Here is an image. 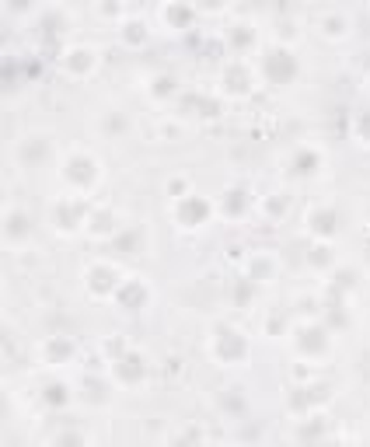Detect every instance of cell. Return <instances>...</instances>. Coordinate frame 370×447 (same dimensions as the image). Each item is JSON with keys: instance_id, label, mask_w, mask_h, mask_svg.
<instances>
[{"instance_id": "836d02e7", "label": "cell", "mask_w": 370, "mask_h": 447, "mask_svg": "<svg viewBox=\"0 0 370 447\" xmlns=\"http://www.w3.org/2000/svg\"><path fill=\"white\" fill-rule=\"evenodd\" d=\"M175 447H199V437H196V434L189 430L185 437H179V441H175Z\"/></svg>"}, {"instance_id": "8fae6325", "label": "cell", "mask_w": 370, "mask_h": 447, "mask_svg": "<svg viewBox=\"0 0 370 447\" xmlns=\"http://www.w3.org/2000/svg\"><path fill=\"white\" fill-rule=\"evenodd\" d=\"M224 91L227 94H248L252 91V77H248V70L241 63H234V67L224 70Z\"/></svg>"}, {"instance_id": "603a6c76", "label": "cell", "mask_w": 370, "mask_h": 447, "mask_svg": "<svg viewBox=\"0 0 370 447\" xmlns=\"http://www.w3.org/2000/svg\"><path fill=\"white\" fill-rule=\"evenodd\" d=\"M88 224H91V231H98V234H108V231L115 227V217H112L108 210H91Z\"/></svg>"}, {"instance_id": "1f68e13d", "label": "cell", "mask_w": 370, "mask_h": 447, "mask_svg": "<svg viewBox=\"0 0 370 447\" xmlns=\"http://www.w3.org/2000/svg\"><path fill=\"white\" fill-rule=\"evenodd\" d=\"M185 189H189L185 179H172V182H168V192H172L175 199H185Z\"/></svg>"}, {"instance_id": "7c38bea8", "label": "cell", "mask_w": 370, "mask_h": 447, "mask_svg": "<svg viewBox=\"0 0 370 447\" xmlns=\"http://www.w3.org/2000/svg\"><path fill=\"white\" fill-rule=\"evenodd\" d=\"M42 353H46L49 363H67V360L74 357V343H70L67 336H53V339H46Z\"/></svg>"}, {"instance_id": "9c48e42d", "label": "cell", "mask_w": 370, "mask_h": 447, "mask_svg": "<svg viewBox=\"0 0 370 447\" xmlns=\"http://www.w3.org/2000/svg\"><path fill=\"white\" fill-rule=\"evenodd\" d=\"M182 108L192 115H203V119H217L220 115V101L217 98H206V94H185Z\"/></svg>"}, {"instance_id": "d4e9b609", "label": "cell", "mask_w": 370, "mask_h": 447, "mask_svg": "<svg viewBox=\"0 0 370 447\" xmlns=\"http://www.w3.org/2000/svg\"><path fill=\"white\" fill-rule=\"evenodd\" d=\"M122 39L136 46V42H143V39H147V28H143L140 21H129V25H122Z\"/></svg>"}, {"instance_id": "277c9868", "label": "cell", "mask_w": 370, "mask_h": 447, "mask_svg": "<svg viewBox=\"0 0 370 447\" xmlns=\"http://www.w3.org/2000/svg\"><path fill=\"white\" fill-rule=\"evenodd\" d=\"M63 179L74 182V185H81V189H88V185L98 179V161L88 158V154H74V158H67V165H63Z\"/></svg>"}, {"instance_id": "ac0fdd59", "label": "cell", "mask_w": 370, "mask_h": 447, "mask_svg": "<svg viewBox=\"0 0 370 447\" xmlns=\"http://www.w3.org/2000/svg\"><path fill=\"white\" fill-rule=\"evenodd\" d=\"M46 154H49V140H46V137H32V140L21 147V161H25V165L46 161Z\"/></svg>"}, {"instance_id": "d6986e66", "label": "cell", "mask_w": 370, "mask_h": 447, "mask_svg": "<svg viewBox=\"0 0 370 447\" xmlns=\"http://www.w3.org/2000/svg\"><path fill=\"white\" fill-rule=\"evenodd\" d=\"M252 42H255V32H252V25H234V28L227 32V46H231L234 53L248 49Z\"/></svg>"}, {"instance_id": "e0dca14e", "label": "cell", "mask_w": 370, "mask_h": 447, "mask_svg": "<svg viewBox=\"0 0 370 447\" xmlns=\"http://www.w3.org/2000/svg\"><path fill=\"white\" fill-rule=\"evenodd\" d=\"M63 67H67L70 74H88V70L94 67V53H88V49H74V53L63 56Z\"/></svg>"}, {"instance_id": "4316f807", "label": "cell", "mask_w": 370, "mask_h": 447, "mask_svg": "<svg viewBox=\"0 0 370 447\" xmlns=\"http://www.w3.org/2000/svg\"><path fill=\"white\" fill-rule=\"evenodd\" d=\"M269 276H273V263L269 259H255L252 263V276L248 279H269Z\"/></svg>"}, {"instance_id": "5b68a950", "label": "cell", "mask_w": 370, "mask_h": 447, "mask_svg": "<svg viewBox=\"0 0 370 447\" xmlns=\"http://www.w3.org/2000/svg\"><path fill=\"white\" fill-rule=\"evenodd\" d=\"M147 297H151V290L143 279H122V287L115 290V301L122 311H140L147 304Z\"/></svg>"}, {"instance_id": "cb8c5ba5", "label": "cell", "mask_w": 370, "mask_h": 447, "mask_svg": "<svg viewBox=\"0 0 370 447\" xmlns=\"http://www.w3.org/2000/svg\"><path fill=\"white\" fill-rule=\"evenodd\" d=\"M321 28H325L328 35H343V32L350 28V21H346V14H325V18H321Z\"/></svg>"}, {"instance_id": "e575fe53", "label": "cell", "mask_w": 370, "mask_h": 447, "mask_svg": "<svg viewBox=\"0 0 370 447\" xmlns=\"http://www.w3.org/2000/svg\"><path fill=\"white\" fill-rule=\"evenodd\" d=\"M203 447H220V444H203Z\"/></svg>"}, {"instance_id": "8992f818", "label": "cell", "mask_w": 370, "mask_h": 447, "mask_svg": "<svg viewBox=\"0 0 370 447\" xmlns=\"http://www.w3.org/2000/svg\"><path fill=\"white\" fill-rule=\"evenodd\" d=\"M112 374L122 381V384H136L147 377V363L140 353H122L119 360H112Z\"/></svg>"}, {"instance_id": "7a4b0ae2", "label": "cell", "mask_w": 370, "mask_h": 447, "mask_svg": "<svg viewBox=\"0 0 370 447\" xmlns=\"http://www.w3.org/2000/svg\"><path fill=\"white\" fill-rule=\"evenodd\" d=\"M213 353H217V360H224V363H241V360L248 357V339L238 329H217Z\"/></svg>"}, {"instance_id": "ffe728a7", "label": "cell", "mask_w": 370, "mask_h": 447, "mask_svg": "<svg viewBox=\"0 0 370 447\" xmlns=\"http://www.w3.org/2000/svg\"><path fill=\"white\" fill-rule=\"evenodd\" d=\"M311 231L321 234V238L336 234V210H314L311 213Z\"/></svg>"}, {"instance_id": "f546056e", "label": "cell", "mask_w": 370, "mask_h": 447, "mask_svg": "<svg viewBox=\"0 0 370 447\" xmlns=\"http://www.w3.org/2000/svg\"><path fill=\"white\" fill-rule=\"evenodd\" d=\"M332 263V252L325 248V245H318L314 252H311V266H328Z\"/></svg>"}, {"instance_id": "484cf974", "label": "cell", "mask_w": 370, "mask_h": 447, "mask_svg": "<svg viewBox=\"0 0 370 447\" xmlns=\"http://www.w3.org/2000/svg\"><path fill=\"white\" fill-rule=\"evenodd\" d=\"M175 91H179V84H175L172 74H161V77L154 81V94H158V98H168V94H175Z\"/></svg>"}, {"instance_id": "7402d4cb", "label": "cell", "mask_w": 370, "mask_h": 447, "mask_svg": "<svg viewBox=\"0 0 370 447\" xmlns=\"http://www.w3.org/2000/svg\"><path fill=\"white\" fill-rule=\"evenodd\" d=\"M245 206H248V199H245L241 189H231V192L224 196V213H227V217H241Z\"/></svg>"}, {"instance_id": "6da1fadb", "label": "cell", "mask_w": 370, "mask_h": 447, "mask_svg": "<svg viewBox=\"0 0 370 447\" xmlns=\"http://www.w3.org/2000/svg\"><path fill=\"white\" fill-rule=\"evenodd\" d=\"M262 77H266L269 84H276V88L290 84V81L297 77V56H293L290 49H283V46L269 49V53L262 56Z\"/></svg>"}, {"instance_id": "f1b7e54d", "label": "cell", "mask_w": 370, "mask_h": 447, "mask_svg": "<svg viewBox=\"0 0 370 447\" xmlns=\"http://www.w3.org/2000/svg\"><path fill=\"white\" fill-rule=\"evenodd\" d=\"M53 447H84V437H81V434H60V437L53 441Z\"/></svg>"}, {"instance_id": "ba28073f", "label": "cell", "mask_w": 370, "mask_h": 447, "mask_svg": "<svg viewBox=\"0 0 370 447\" xmlns=\"http://www.w3.org/2000/svg\"><path fill=\"white\" fill-rule=\"evenodd\" d=\"M84 217H91L88 203H74V199L67 203V199H63V203L56 206V224H60V231H74Z\"/></svg>"}, {"instance_id": "4dcf8cb0", "label": "cell", "mask_w": 370, "mask_h": 447, "mask_svg": "<svg viewBox=\"0 0 370 447\" xmlns=\"http://www.w3.org/2000/svg\"><path fill=\"white\" fill-rule=\"evenodd\" d=\"M105 350H108V353H112V357H115V360L122 357V353H129V350H126V343H122V339H108V343H105Z\"/></svg>"}, {"instance_id": "5bb4252c", "label": "cell", "mask_w": 370, "mask_h": 447, "mask_svg": "<svg viewBox=\"0 0 370 447\" xmlns=\"http://www.w3.org/2000/svg\"><path fill=\"white\" fill-rule=\"evenodd\" d=\"M4 231H7V238H11V241H21V238H28V234H32V220H28L21 210H14V213H7Z\"/></svg>"}, {"instance_id": "d6a6232c", "label": "cell", "mask_w": 370, "mask_h": 447, "mask_svg": "<svg viewBox=\"0 0 370 447\" xmlns=\"http://www.w3.org/2000/svg\"><path fill=\"white\" fill-rule=\"evenodd\" d=\"M357 130H360V137L370 140V112H360V122H357Z\"/></svg>"}, {"instance_id": "52a82bcc", "label": "cell", "mask_w": 370, "mask_h": 447, "mask_svg": "<svg viewBox=\"0 0 370 447\" xmlns=\"http://www.w3.org/2000/svg\"><path fill=\"white\" fill-rule=\"evenodd\" d=\"M122 287V279H119V272L112 266H94L88 272V290L98 294V297H105V294H115Z\"/></svg>"}, {"instance_id": "83f0119b", "label": "cell", "mask_w": 370, "mask_h": 447, "mask_svg": "<svg viewBox=\"0 0 370 447\" xmlns=\"http://www.w3.org/2000/svg\"><path fill=\"white\" fill-rule=\"evenodd\" d=\"M252 290H255V279H248V276H245V279H241V287H238V294H234V301H238V304H248V301H252Z\"/></svg>"}, {"instance_id": "3957f363", "label": "cell", "mask_w": 370, "mask_h": 447, "mask_svg": "<svg viewBox=\"0 0 370 447\" xmlns=\"http://www.w3.org/2000/svg\"><path fill=\"white\" fill-rule=\"evenodd\" d=\"M206 217H210V203L203 196H185L175 203V220L182 227H199V224H206Z\"/></svg>"}, {"instance_id": "30bf717a", "label": "cell", "mask_w": 370, "mask_h": 447, "mask_svg": "<svg viewBox=\"0 0 370 447\" xmlns=\"http://www.w3.org/2000/svg\"><path fill=\"white\" fill-rule=\"evenodd\" d=\"M325 346H328V339H325V329H314V325H307V329H300V332H297V350H304V353L318 357V353H325Z\"/></svg>"}, {"instance_id": "2e32d148", "label": "cell", "mask_w": 370, "mask_h": 447, "mask_svg": "<svg viewBox=\"0 0 370 447\" xmlns=\"http://www.w3.org/2000/svg\"><path fill=\"white\" fill-rule=\"evenodd\" d=\"M165 18H168L172 28H189L192 18H196V7H189V4H168L165 7Z\"/></svg>"}, {"instance_id": "9a60e30c", "label": "cell", "mask_w": 370, "mask_h": 447, "mask_svg": "<svg viewBox=\"0 0 370 447\" xmlns=\"http://www.w3.org/2000/svg\"><path fill=\"white\" fill-rule=\"evenodd\" d=\"M42 405H49V409H63L67 402H70V388L67 384H60V381H49L46 388H42Z\"/></svg>"}, {"instance_id": "4fadbf2b", "label": "cell", "mask_w": 370, "mask_h": 447, "mask_svg": "<svg viewBox=\"0 0 370 447\" xmlns=\"http://www.w3.org/2000/svg\"><path fill=\"white\" fill-rule=\"evenodd\" d=\"M318 168H321V158H318L314 151H297V154H293V161H290V172H293V175H300V179L314 175Z\"/></svg>"}, {"instance_id": "44dd1931", "label": "cell", "mask_w": 370, "mask_h": 447, "mask_svg": "<svg viewBox=\"0 0 370 447\" xmlns=\"http://www.w3.org/2000/svg\"><path fill=\"white\" fill-rule=\"evenodd\" d=\"M115 248L122 256H136L140 252V231L136 227H122V234H115Z\"/></svg>"}]
</instances>
